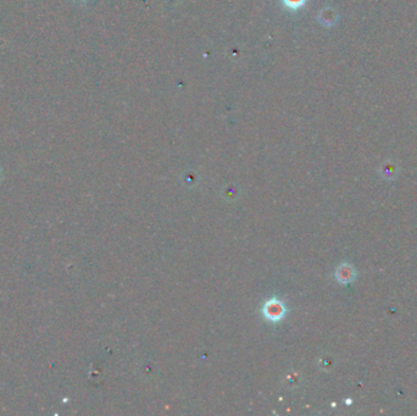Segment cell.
<instances>
[{"instance_id":"cell-1","label":"cell","mask_w":417,"mask_h":416,"mask_svg":"<svg viewBox=\"0 0 417 416\" xmlns=\"http://www.w3.org/2000/svg\"><path fill=\"white\" fill-rule=\"evenodd\" d=\"M324 12L327 16H325L324 14H321V22L325 24V26L330 27V26H333V24L337 23V20H338V15L337 12L333 10V9H326L324 10Z\"/></svg>"},{"instance_id":"cell-2","label":"cell","mask_w":417,"mask_h":416,"mask_svg":"<svg viewBox=\"0 0 417 416\" xmlns=\"http://www.w3.org/2000/svg\"><path fill=\"white\" fill-rule=\"evenodd\" d=\"M339 274H342L339 275V281L342 282H350L355 277V271L348 265H344L342 269H339Z\"/></svg>"},{"instance_id":"cell-3","label":"cell","mask_w":417,"mask_h":416,"mask_svg":"<svg viewBox=\"0 0 417 416\" xmlns=\"http://www.w3.org/2000/svg\"><path fill=\"white\" fill-rule=\"evenodd\" d=\"M282 2L291 10H298L301 6L305 5L306 0H282Z\"/></svg>"}]
</instances>
